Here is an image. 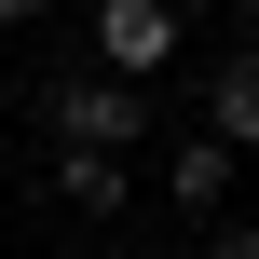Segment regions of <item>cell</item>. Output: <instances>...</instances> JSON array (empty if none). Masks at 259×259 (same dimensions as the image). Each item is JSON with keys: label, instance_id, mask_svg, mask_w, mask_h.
<instances>
[{"label": "cell", "instance_id": "52a82bcc", "mask_svg": "<svg viewBox=\"0 0 259 259\" xmlns=\"http://www.w3.org/2000/svg\"><path fill=\"white\" fill-rule=\"evenodd\" d=\"M41 14H55V0H0V27H41Z\"/></svg>", "mask_w": 259, "mask_h": 259}, {"label": "cell", "instance_id": "ba28073f", "mask_svg": "<svg viewBox=\"0 0 259 259\" xmlns=\"http://www.w3.org/2000/svg\"><path fill=\"white\" fill-rule=\"evenodd\" d=\"M246 14H259V0H246Z\"/></svg>", "mask_w": 259, "mask_h": 259}, {"label": "cell", "instance_id": "7a4b0ae2", "mask_svg": "<svg viewBox=\"0 0 259 259\" xmlns=\"http://www.w3.org/2000/svg\"><path fill=\"white\" fill-rule=\"evenodd\" d=\"M96 68L164 82V68H178V0H96Z\"/></svg>", "mask_w": 259, "mask_h": 259}, {"label": "cell", "instance_id": "8992f818", "mask_svg": "<svg viewBox=\"0 0 259 259\" xmlns=\"http://www.w3.org/2000/svg\"><path fill=\"white\" fill-rule=\"evenodd\" d=\"M191 259H259V232H246V219H219V232H205Z\"/></svg>", "mask_w": 259, "mask_h": 259}, {"label": "cell", "instance_id": "277c9868", "mask_svg": "<svg viewBox=\"0 0 259 259\" xmlns=\"http://www.w3.org/2000/svg\"><path fill=\"white\" fill-rule=\"evenodd\" d=\"M232 164H246L232 137H191V150H164V205H178V219H219V191H232Z\"/></svg>", "mask_w": 259, "mask_h": 259}, {"label": "cell", "instance_id": "6da1fadb", "mask_svg": "<svg viewBox=\"0 0 259 259\" xmlns=\"http://www.w3.org/2000/svg\"><path fill=\"white\" fill-rule=\"evenodd\" d=\"M41 123H55V150H137V137H150V82H123V68H68V82L41 96Z\"/></svg>", "mask_w": 259, "mask_h": 259}, {"label": "cell", "instance_id": "3957f363", "mask_svg": "<svg viewBox=\"0 0 259 259\" xmlns=\"http://www.w3.org/2000/svg\"><path fill=\"white\" fill-rule=\"evenodd\" d=\"M41 178H55V205H82V219H123V191H137V164H123V150H55Z\"/></svg>", "mask_w": 259, "mask_h": 259}, {"label": "cell", "instance_id": "5b68a950", "mask_svg": "<svg viewBox=\"0 0 259 259\" xmlns=\"http://www.w3.org/2000/svg\"><path fill=\"white\" fill-rule=\"evenodd\" d=\"M205 137L259 150V41H246V55H219V82H205Z\"/></svg>", "mask_w": 259, "mask_h": 259}]
</instances>
